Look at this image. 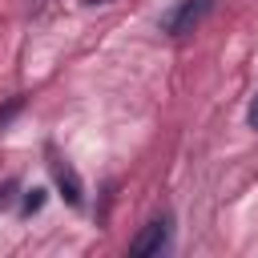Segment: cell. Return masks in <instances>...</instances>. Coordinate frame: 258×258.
Segmentation results:
<instances>
[{"label": "cell", "mask_w": 258, "mask_h": 258, "mask_svg": "<svg viewBox=\"0 0 258 258\" xmlns=\"http://www.w3.org/2000/svg\"><path fill=\"white\" fill-rule=\"evenodd\" d=\"M210 8H214V0H177V4L161 16V28H165L169 36H185V32H194V28L210 16Z\"/></svg>", "instance_id": "cell-1"}, {"label": "cell", "mask_w": 258, "mask_h": 258, "mask_svg": "<svg viewBox=\"0 0 258 258\" xmlns=\"http://www.w3.org/2000/svg\"><path fill=\"white\" fill-rule=\"evenodd\" d=\"M48 169H52V181H56V189H60V198L69 202V206H81L85 202V185H81V177H77V169L48 145Z\"/></svg>", "instance_id": "cell-2"}, {"label": "cell", "mask_w": 258, "mask_h": 258, "mask_svg": "<svg viewBox=\"0 0 258 258\" xmlns=\"http://www.w3.org/2000/svg\"><path fill=\"white\" fill-rule=\"evenodd\" d=\"M165 242H169V222H165V218H153V222L129 242V254H137V258H145V254H161Z\"/></svg>", "instance_id": "cell-3"}, {"label": "cell", "mask_w": 258, "mask_h": 258, "mask_svg": "<svg viewBox=\"0 0 258 258\" xmlns=\"http://www.w3.org/2000/svg\"><path fill=\"white\" fill-rule=\"evenodd\" d=\"M40 206H44V189H28L24 194V214H36Z\"/></svg>", "instance_id": "cell-4"}, {"label": "cell", "mask_w": 258, "mask_h": 258, "mask_svg": "<svg viewBox=\"0 0 258 258\" xmlns=\"http://www.w3.org/2000/svg\"><path fill=\"white\" fill-rule=\"evenodd\" d=\"M16 198V181H0V210H8Z\"/></svg>", "instance_id": "cell-5"}, {"label": "cell", "mask_w": 258, "mask_h": 258, "mask_svg": "<svg viewBox=\"0 0 258 258\" xmlns=\"http://www.w3.org/2000/svg\"><path fill=\"white\" fill-rule=\"evenodd\" d=\"M20 105H24V97H12V101H8L4 109H0V125H4V121H8V117H12L16 109H20Z\"/></svg>", "instance_id": "cell-6"}, {"label": "cell", "mask_w": 258, "mask_h": 258, "mask_svg": "<svg viewBox=\"0 0 258 258\" xmlns=\"http://www.w3.org/2000/svg\"><path fill=\"white\" fill-rule=\"evenodd\" d=\"M246 117H250V125H254V129H258V101H254V105H250V113H246Z\"/></svg>", "instance_id": "cell-7"}, {"label": "cell", "mask_w": 258, "mask_h": 258, "mask_svg": "<svg viewBox=\"0 0 258 258\" xmlns=\"http://www.w3.org/2000/svg\"><path fill=\"white\" fill-rule=\"evenodd\" d=\"M89 4H105V0H89Z\"/></svg>", "instance_id": "cell-8"}]
</instances>
